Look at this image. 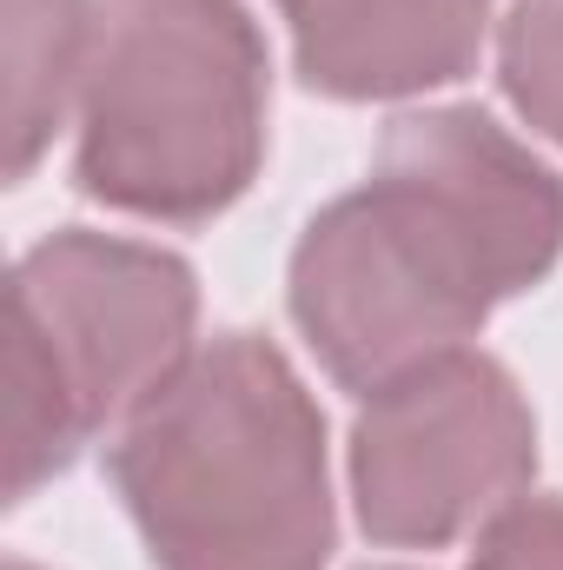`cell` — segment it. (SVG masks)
Masks as SVG:
<instances>
[{"instance_id":"1","label":"cell","mask_w":563,"mask_h":570,"mask_svg":"<svg viewBox=\"0 0 563 570\" xmlns=\"http://www.w3.org/2000/svg\"><path fill=\"white\" fill-rule=\"evenodd\" d=\"M563 259V179L477 107L398 114L372 179L292 246L285 298L318 365L372 399L484 332Z\"/></svg>"},{"instance_id":"2","label":"cell","mask_w":563,"mask_h":570,"mask_svg":"<svg viewBox=\"0 0 563 570\" xmlns=\"http://www.w3.org/2000/svg\"><path fill=\"white\" fill-rule=\"evenodd\" d=\"M159 570H325L338 544L325 412L273 338H206L107 444Z\"/></svg>"},{"instance_id":"3","label":"cell","mask_w":563,"mask_h":570,"mask_svg":"<svg viewBox=\"0 0 563 570\" xmlns=\"http://www.w3.org/2000/svg\"><path fill=\"white\" fill-rule=\"evenodd\" d=\"M273 60L246 0H87L73 179L152 226L219 219L266 159Z\"/></svg>"},{"instance_id":"4","label":"cell","mask_w":563,"mask_h":570,"mask_svg":"<svg viewBox=\"0 0 563 570\" xmlns=\"http://www.w3.org/2000/svg\"><path fill=\"white\" fill-rule=\"evenodd\" d=\"M7 318V504H27L199 352V279L166 246L67 226L20 253Z\"/></svg>"},{"instance_id":"5","label":"cell","mask_w":563,"mask_h":570,"mask_svg":"<svg viewBox=\"0 0 563 570\" xmlns=\"http://www.w3.org/2000/svg\"><path fill=\"white\" fill-rule=\"evenodd\" d=\"M352 511L385 551H444L537 478V419L491 352H444L378 385L352 425Z\"/></svg>"},{"instance_id":"6","label":"cell","mask_w":563,"mask_h":570,"mask_svg":"<svg viewBox=\"0 0 563 570\" xmlns=\"http://www.w3.org/2000/svg\"><path fill=\"white\" fill-rule=\"evenodd\" d=\"M298 80L325 100H412L477 67L491 0H279Z\"/></svg>"},{"instance_id":"7","label":"cell","mask_w":563,"mask_h":570,"mask_svg":"<svg viewBox=\"0 0 563 570\" xmlns=\"http://www.w3.org/2000/svg\"><path fill=\"white\" fill-rule=\"evenodd\" d=\"M87 0H7V179H27L80 107Z\"/></svg>"},{"instance_id":"8","label":"cell","mask_w":563,"mask_h":570,"mask_svg":"<svg viewBox=\"0 0 563 570\" xmlns=\"http://www.w3.org/2000/svg\"><path fill=\"white\" fill-rule=\"evenodd\" d=\"M497 80L524 127L563 146V0H511L497 27Z\"/></svg>"},{"instance_id":"9","label":"cell","mask_w":563,"mask_h":570,"mask_svg":"<svg viewBox=\"0 0 563 570\" xmlns=\"http://www.w3.org/2000/svg\"><path fill=\"white\" fill-rule=\"evenodd\" d=\"M471 570H563V498H511L477 531Z\"/></svg>"},{"instance_id":"10","label":"cell","mask_w":563,"mask_h":570,"mask_svg":"<svg viewBox=\"0 0 563 570\" xmlns=\"http://www.w3.org/2000/svg\"><path fill=\"white\" fill-rule=\"evenodd\" d=\"M7 570H40L33 558H7Z\"/></svg>"},{"instance_id":"11","label":"cell","mask_w":563,"mask_h":570,"mask_svg":"<svg viewBox=\"0 0 563 570\" xmlns=\"http://www.w3.org/2000/svg\"><path fill=\"white\" fill-rule=\"evenodd\" d=\"M372 570H412V564H372Z\"/></svg>"}]
</instances>
